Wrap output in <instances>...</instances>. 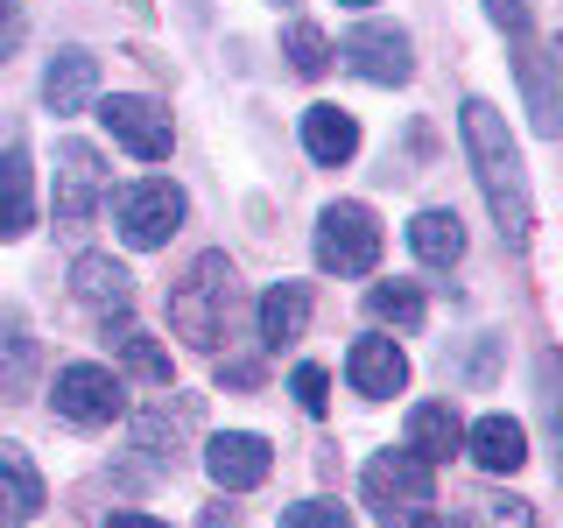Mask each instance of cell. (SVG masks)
I'll use <instances>...</instances> for the list:
<instances>
[{
    "label": "cell",
    "instance_id": "1",
    "mask_svg": "<svg viewBox=\"0 0 563 528\" xmlns=\"http://www.w3.org/2000/svg\"><path fill=\"white\" fill-rule=\"evenodd\" d=\"M465 155L472 169H479V190L493 205V226H500L507 246L528 240V226H536V211H528V176H521V155H515V134H507V120L493 113L486 99H465Z\"/></svg>",
    "mask_w": 563,
    "mask_h": 528
},
{
    "label": "cell",
    "instance_id": "2",
    "mask_svg": "<svg viewBox=\"0 0 563 528\" xmlns=\"http://www.w3.org/2000/svg\"><path fill=\"white\" fill-rule=\"evenodd\" d=\"M233 296H240L233 261H225V254H198V261H190V275L169 289V324H176V339L198 345V352H219L225 324H233Z\"/></svg>",
    "mask_w": 563,
    "mask_h": 528
},
{
    "label": "cell",
    "instance_id": "3",
    "mask_svg": "<svg viewBox=\"0 0 563 528\" xmlns=\"http://www.w3.org/2000/svg\"><path fill=\"white\" fill-rule=\"evenodd\" d=\"M360 493H366V507H374L387 528H444V521H437L430 465H422L416 451H380V458H366Z\"/></svg>",
    "mask_w": 563,
    "mask_h": 528
},
{
    "label": "cell",
    "instance_id": "4",
    "mask_svg": "<svg viewBox=\"0 0 563 528\" xmlns=\"http://www.w3.org/2000/svg\"><path fill=\"white\" fill-rule=\"evenodd\" d=\"M380 261V226L366 205H331L324 219H317V268L324 275H374Z\"/></svg>",
    "mask_w": 563,
    "mask_h": 528
},
{
    "label": "cell",
    "instance_id": "5",
    "mask_svg": "<svg viewBox=\"0 0 563 528\" xmlns=\"http://www.w3.org/2000/svg\"><path fill=\"white\" fill-rule=\"evenodd\" d=\"M113 226L128 246H163L176 226H184V190L169 176H141V184L113 190Z\"/></svg>",
    "mask_w": 563,
    "mask_h": 528
},
{
    "label": "cell",
    "instance_id": "6",
    "mask_svg": "<svg viewBox=\"0 0 563 528\" xmlns=\"http://www.w3.org/2000/svg\"><path fill=\"white\" fill-rule=\"evenodd\" d=\"M99 120H106V134H113L128 155H141V163H163L169 141H176L169 113H163L155 99H141V92H113V99H99Z\"/></svg>",
    "mask_w": 563,
    "mask_h": 528
},
{
    "label": "cell",
    "instance_id": "7",
    "mask_svg": "<svg viewBox=\"0 0 563 528\" xmlns=\"http://www.w3.org/2000/svg\"><path fill=\"white\" fill-rule=\"evenodd\" d=\"M120 409H128V395H120V381L106 374V366L78 360V366L57 374V416L64 422H78V430H106Z\"/></svg>",
    "mask_w": 563,
    "mask_h": 528
},
{
    "label": "cell",
    "instance_id": "8",
    "mask_svg": "<svg viewBox=\"0 0 563 528\" xmlns=\"http://www.w3.org/2000/svg\"><path fill=\"white\" fill-rule=\"evenodd\" d=\"M339 57L360 70L366 85H409V70H416V64H409V35L387 29V22H360V29L339 43Z\"/></svg>",
    "mask_w": 563,
    "mask_h": 528
},
{
    "label": "cell",
    "instance_id": "9",
    "mask_svg": "<svg viewBox=\"0 0 563 528\" xmlns=\"http://www.w3.org/2000/svg\"><path fill=\"white\" fill-rule=\"evenodd\" d=\"M205 472L225 493H246V486H261L275 472V451H268V437H254V430H219L205 444Z\"/></svg>",
    "mask_w": 563,
    "mask_h": 528
},
{
    "label": "cell",
    "instance_id": "10",
    "mask_svg": "<svg viewBox=\"0 0 563 528\" xmlns=\"http://www.w3.org/2000/svg\"><path fill=\"white\" fill-rule=\"evenodd\" d=\"M99 190H106L99 148L64 141V148H57V219H64V226H85V219L99 211Z\"/></svg>",
    "mask_w": 563,
    "mask_h": 528
},
{
    "label": "cell",
    "instance_id": "11",
    "mask_svg": "<svg viewBox=\"0 0 563 528\" xmlns=\"http://www.w3.org/2000/svg\"><path fill=\"white\" fill-rule=\"evenodd\" d=\"M345 381L360 387V395H401V381H409V360H401L395 339H352L345 352Z\"/></svg>",
    "mask_w": 563,
    "mask_h": 528
},
{
    "label": "cell",
    "instance_id": "12",
    "mask_svg": "<svg viewBox=\"0 0 563 528\" xmlns=\"http://www.w3.org/2000/svg\"><path fill=\"white\" fill-rule=\"evenodd\" d=\"M43 99H49V113H85V106L99 99V57H92V50H64V57H49Z\"/></svg>",
    "mask_w": 563,
    "mask_h": 528
},
{
    "label": "cell",
    "instance_id": "13",
    "mask_svg": "<svg viewBox=\"0 0 563 528\" xmlns=\"http://www.w3.org/2000/svg\"><path fill=\"white\" fill-rule=\"evenodd\" d=\"M35 515H43V472L22 444H0V528H22Z\"/></svg>",
    "mask_w": 563,
    "mask_h": 528
},
{
    "label": "cell",
    "instance_id": "14",
    "mask_svg": "<svg viewBox=\"0 0 563 528\" xmlns=\"http://www.w3.org/2000/svg\"><path fill=\"white\" fill-rule=\"evenodd\" d=\"M70 296H78L85 310H106V317H113V310L134 304V275L120 268L113 254H85L78 268H70Z\"/></svg>",
    "mask_w": 563,
    "mask_h": 528
},
{
    "label": "cell",
    "instance_id": "15",
    "mask_svg": "<svg viewBox=\"0 0 563 528\" xmlns=\"http://www.w3.org/2000/svg\"><path fill=\"white\" fill-rule=\"evenodd\" d=\"M409 451L422 465H451L465 451V422L451 416V402H416L409 409Z\"/></svg>",
    "mask_w": 563,
    "mask_h": 528
},
{
    "label": "cell",
    "instance_id": "16",
    "mask_svg": "<svg viewBox=\"0 0 563 528\" xmlns=\"http://www.w3.org/2000/svg\"><path fill=\"white\" fill-rule=\"evenodd\" d=\"M465 451L479 458L486 472H521L528 465V430H521L515 416H479L465 430Z\"/></svg>",
    "mask_w": 563,
    "mask_h": 528
},
{
    "label": "cell",
    "instance_id": "17",
    "mask_svg": "<svg viewBox=\"0 0 563 528\" xmlns=\"http://www.w3.org/2000/svg\"><path fill=\"white\" fill-rule=\"evenodd\" d=\"M303 148H310V163H324V169H339L360 155V120L339 113V106H310L303 113Z\"/></svg>",
    "mask_w": 563,
    "mask_h": 528
},
{
    "label": "cell",
    "instance_id": "18",
    "mask_svg": "<svg viewBox=\"0 0 563 528\" xmlns=\"http://www.w3.org/2000/svg\"><path fill=\"white\" fill-rule=\"evenodd\" d=\"M35 226V169L22 148H8V163H0V240H22Z\"/></svg>",
    "mask_w": 563,
    "mask_h": 528
},
{
    "label": "cell",
    "instance_id": "19",
    "mask_svg": "<svg viewBox=\"0 0 563 528\" xmlns=\"http://www.w3.org/2000/svg\"><path fill=\"white\" fill-rule=\"evenodd\" d=\"M409 246L430 268H457V261H465V226H457V211H416Z\"/></svg>",
    "mask_w": 563,
    "mask_h": 528
},
{
    "label": "cell",
    "instance_id": "20",
    "mask_svg": "<svg viewBox=\"0 0 563 528\" xmlns=\"http://www.w3.org/2000/svg\"><path fill=\"white\" fill-rule=\"evenodd\" d=\"M303 324H310V289L303 282H275V289L261 296V339L289 345V339H303Z\"/></svg>",
    "mask_w": 563,
    "mask_h": 528
},
{
    "label": "cell",
    "instance_id": "21",
    "mask_svg": "<svg viewBox=\"0 0 563 528\" xmlns=\"http://www.w3.org/2000/svg\"><path fill=\"white\" fill-rule=\"evenodd\" d=\"M106 345H113L120 360H128L134 374L148 381V387H169V352L155 345V339H148V331H141V324H128V317H120V324H113V317H106Z\"/></svg>",
    "mask_w": 563,
    "mask_h": 528
},
{
    "label": "cell",
    "instance_id": "22",
    "mask_svg": "<svg viewBox=\"0 0 563 528\" xmlns=\"http://www.w3.org/2000/svg\"><path fill=\"white\" fill-rule=\"evenodd\" d=\"M366 310H374L380 324H401V331H416V324H422V289H409V282H374Z\"/></svg>",
    "mask_w": 563,
    "mask_h": 528
},
{
    "label": "cell",
    "instance_id": "23",
    "mask_svg": "<svg viewBox=\"0 0 563 528\" xmlns=\"http://www.w3.org/2000/svg\"><path fill=\"white\" fill-rule=\"evenodd\" d=\"M472 528H536V507L515 493H486V501H472Z\"/></svg>",
    "mask_w": 563,
    "mask_h": 528
},
{
    "label": "cell",
    "instance_id": "24",
    "mask_svg": "<svg viewBox=\"0 0 563 528\" xmlns=\"http://www.w3.org/2000/svg\"><path fill=\"white\" fill-rule=\"evenodd\" d=\"M289 64L303 70V78H324V70H331V43H324L310 22H296V29H289Z\"/></svg>",
    "mask_w": 563,
    "mask_h": 528
},
{
    "label": "cell",
    "instance_id": "25",
    "mask_svg": "<svg viewBox=\"0 0 563 528\" xmlns=\"http://www.w3.org/2000/svg\"><path fill=\"white\" fill-rule=\"evenodd\" d=\"M282 528H352V521L339 501H296V507H282Z\"/></svg>",
    "mask_w": 563,
    "mask_h": 528
},
{
    "label": "cell",
    "instance_id": "26",
    "mask_svg": "<svg viewBox=\"0 0 563 528\" xmlns=\"http://www.w3.org/2000/svg\"><path fill=\"white\" fill-rule=\"evenodd\" d=\"M289 387H296V402H303L310 416H324V409H331V374H324V366H310V360H303V366L289 374Z\"/></svg>",
    "mask_w": 563,
    "mask_h": 528
},
{
    "label": "cell",
    "instance_id": "27",
    "mask_svg": "<svg viewBox=\"0 0 563 528\" xmlns=\"http://www.w3.org/2000/svg\"><path fill=\"white\" fill-rule=\"evenodd\" d=\"M486 8H493V22H500V29H515L521 43H528V8H521V0H486Z\"/></svg>",
    "mask_w": 563,
    "mask_h": 528
},
{
    "label": "cell",
    "instance_id": "28",
    "mask_svg": "<svg viewBox=\"0 0 563 528\" xmlns=\"http://www.w3.org/2000/svg\"><path fill=\"white\" fill-rule=\"evenodd\" d=\"M14 35H22V14H14V0H0V50H8Z\"/></svg>",
    "mask_w": 563,
    "mask_h": 528
},
{
    "label": "cell",
    "instance_id": "29",
    "mask_svg": "<svg viewBox=\"0 0 563 528\" xmlns=\"http://www.w3.org/2000/svg\"><path fill=\"white\" fill-rule=\"evenodd\" d=\"M106 528H169V521H155V515H134V507H128V515H106Z\"/></svg>",
    "mask_w": 563,
    "mask_h": 528
},
{
    "label": "cell",
    "instance_id": "30",
    "mask_svg": "<svg viewBox=\"0 0 563 528\" xmlns=\"http://www.w3.org/2000/svg\"><path fill=\"white\" fill-rule=\"evenodd\" d=\"M339 8H374V0H339Z\"/></svg>",
    "mask_w": 563,
    "mask_h": 528
}]
</instances>
